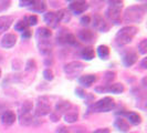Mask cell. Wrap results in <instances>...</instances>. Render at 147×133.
<instances>
[{"label":"cell","mask_w":147,"mask_h":133,"mask_svg":"<svg viewBox=\"0 0 147 133\" xmlns=\"http://www.w3.org/2000/svg\"><path fill=\"white\" fill-rule=\"evenodd\" d=\"M58 16L60 22H69L71 19V12L67 9H61L60 11H58Z\"/></svg>","instance_id":"27"},{"label":"cell","mask_w":147,"mask_h":133,"mask_svg":"<svg viewBox=\"0 0 147 133\" xmlns=\"http://www.w3.org/2000/svg\"><path fill=\"white\" fill-rule=\"evenodd\" d=\"M78 118H79V111L78 109H73L72 107L70 110L64 113V120L67 123H73L78 120Z\"/></svg>","instance_id":"19"},{"label":"cell","mask_w":147,"mask_h":133,"mask_svg":"<svg viewBox=\"0 0 147 133\" xmlns=\"http://www.w3.org/2000/svg\"><path fill=\"white\" fill-rule=\"evenodd\" d=\"M51 113V107L48 102L47 98H41L38 100L37 107H36V117H44Z\"/></svg>","instance_id":"6"},{"label":"cell","mask_w":147,"mask_h":133,"mask_svg":"<svg viewBox=\"0 0 147 133\" xmlns=\"http://www.w3.org/2000/svg\"><path fill=\"white\" fill-rule=\"evenodd\" d=\"M83 69H84V64H83L82 62H80V61H72V62H69V63H66L65 66H64V68H63L65 74H67V75L71 77V78L79 75V74L83 71Z\"/></svg>","instance_id":"5"},{"label":"cell","mask_w":147,"mask_h":133,"mask_svg":"<svg viewBox=\"0 0 147 133\" xmlns=\"http://www.w3.org/2000/svg\"><path fill=\"white\" fill-rule=\"evenodd\" d=\"M81 57L84 60L90 61V60H92L95 57V51H94V49H93L92 47H85V48L82 49Z\"/></svg>","instance_id":"22"},{"label":"cell","mask_w":147,"mask_h":133,"mask_svg":"<svg viewBox=\"0 0 147 133\" xmlns=\"http://www.w3.org/2000/svg\"><path fill=\"white\" fill-rule=\"evenodd\" d=\"M97 54H98V57L102 60L109 59V57H110V49H109V47L105 45V44L98 45V48H97Z\"/></svg>","instance_id":"25"},{"label":"cell","mask_w":147,"mask_h":133,"mask_svg":"<svg viewBox=\"0 0 147 133\" xmlns=\"http://www.w3.org/2000/svg\"><path fill=\"white\" fill-rule=\"evenodd\" d=\"M137 61V54L133 51H127L123 54L122 57V62L125 66H133L135 62Z\"/></svg>","instance_id":"13"},{"label":"cell","mask_w":147,"mask_h":133,"mask_svg":"<svg viewBox=\"0 0 147 133\" xmlns=\"http://www.w3.org/2000/svg\"><path fill=\"white\" fill-rule=\"evenodd\" d=\"M20 124L22 126H33L38 123V119L36 114H32V111L30 112H22L19 114Z\"/></svg>","instance_id":"10"},{"label":"cell","mask_w":147,"mask_h":133,"mask_svg":"<svg viewBox=\"0 0 147 133\" xmlns=\"http://www.w3.org/2000/svg\"><path fill=\"white\" fill-rule=\"evenodd\" d=\"M43 19L45 23L48 26H50L51 28H57L60 23V19L59 16H58V12H53V11H49L47 14H44Z\"/></svg>","instance_id":"11"},{"label":"cell","mask_w":147,"mask_h":133,"mask_svg":"<svg viewBox=\"0 0 147 133\" xmlns=\"http://www.w3.org/2000/svg\"><path fill=\"white\" fill-rule=\"evenodd\" d=\"M51 36H52L51 30L48 29V28H44V27L39 28L37 31V37L39 41H41V40H50Z\"/></svg>","instance_id":"21"},{"label":"cell","mask_w":147,"mask_h":133,"mask_svg":"<svg viewBox=\"0 0 147 133\" xmlns=\"http://www.w3.org/2000/svg\"><path fill=\"white\" fill-rule=\"evenodd\" d=\"M126 117L128 119L129 123H132L134 126H138L142 123V117L136 112H128V113H126Z\"/></svg>","instance_id":"23"},{"label":"cell","mask_w":147,"mask_h":133,"mask_svg":"<svg viewBox=\"0 0 147 133\" xmlns=\"http://www.w3.org/2000/svg\"><path fill=\"white\" fill-rule=\"evenodd\" d=\"M75 93H76V96H79L80 98H86V93L84 92V90H82L80 88H78L75 90Z\"/></svg>","instance_id":"35"},{"label":"cell","mask_w":147,"mask_h":133,"mask_svg":"<svg viewBox=\"0 0 147 133\" xmlns=\"http://www.w3.org/2000/svg\"><path fill=\"white\" fill-rule=\"evenodd\" d=\"M30 37H31V31H30L29 29L23 31V33H22V38H23V39H29Z\"/></svg>","instance_id":"37"},{"label":"cell","mask_w":147,"mask_h":133,"mask_svg":"<svg viewBox=\"0 0 147 133\" xmlns=\"http://www.w3.org/2000/svg\"><path fill=\"white\" fill-rule=\"evenodd\" d=\"M92 133H110V129H107V128H103V129H97V130L93 131Z\"/></svg>","instance_id":"36"},{"label":"cell","mask_w":147,"mask_h":133,"mask_svg":"<svg viewBox=\"0 0 147 133\" xmlns=\"http://www.w3.org/2000/svg\"><path fill=\"white\" fill-rule=\"evenodd\" d=\"M78 37L84 42H92V41H94L95 36L91 30H80L78 32Z\"/></svg>","instance_id":"18"},{"label":"cell","mask_w":147,"mask_h":133,"mask_svg":"<svg viewBox=\"0 0 147 133\" xmlns=\"http://www.w3.org/2000/svg\"><path fill=\"white\" fill-rule=\"evenodd\" d=\"M114 126L121 132H127L129 130V123L123 118H117L114 122Z\"/></svg>","instance_id":"20"},{"label":"cell","mask_w":147,"mask_h":133,"mask_svg":"<svg viewBox=\"0 0 147 133\" xmlns=\"http://www.w3.org/2000/svg\"><path fill=\"white\" fill-rule=\"evenodd\" d=\"M0 78H1V69H0Z\"/></svg>","instance_id":"41"},{"label":"cell","mask_w":147,"mask_h":133,"mask_svg":"<svg viewBox=\"0 0 147 133\" xmlns=\"http://www.w3.org/2000/svg\"><path fill=\"white\" fill-rule=\"evenodd\" d=\"M137 33V28L134 26H127L118 31L115 37V41L118 45H125L132 42L133 38Z\"/></svg>","instance_id":"1"},{"label":"cell","mask_w":147,"mask_h":133,"mask_svg":"<svg viewBox=\"0 0 147 133\" xmlns=\"http://www.w3.org/2000/svg\"><path fill=\"white\" fill-rule=\"evenodd\" d=\"M16 119H17L16 113L11 110L5 111V112L2 113V115H1V121H2V123L6 124V126H11V124H13Z\"/></svg>","instance_id":"15"},{"label":"cell","mask_w":147,"mask_h":133,"mask_svg":"<svg viewBox=\"0 0 147 133\" xmlns=\"http://www.w3.org/2000/svg\"><path fill=\"white\" fill-rule=\"evenodd\" d=\"M95 81H96L95 74H85V75H82V77L79 78V83L81 84L82 87H84V88L91 87Z\"/></svg>","instance_id":"17"},{"label":"cell","mask_w":147,"mask_h":133,"mask_svg":"<svg viewBox=\"0 0 147 133\" xmlns=\"http://www.w3.org/2000/svg\"><path fill=\"white\" fill-rule=\"evenodd\" d=\"M97 92H111V93H115V94H119L124 91V86L122 83H112V84H105L102 87H97L95 89Z\"/></svg>","instance_id":"7"},{"label":"cell","mask_w":147,"mask_h":133,"mask_svg":"<svg viewBox=\"0 0 147 133\" xmlns=\"http://www.w3.org/2000/svg\"><path fill=\"white\" fill-rule=\"evenodd\" d=\"M69 11H72L74 15L79 16L83 14L84 11H86L88 9V3L85 1H71L70 5H69Z\"/></svg>","instance_id":"8"},{"label":"cell","mask_w":147,"mask_h":133,"mask_svg":"<svg viewBox=\"0 0 147 133\" xmlns=\"http://www.w3.org/2000/svg\"><path fill=\"white\" fill-rule=\"evenodd\" d=\"M27 22L29 26H36L38 23V17L36 15H32L27 17Z\"/></svg>","instance_id":"30"},{"label":"cell","mask_w":147,"mask_h":133,"mask_svg":"<svg viewBox=\"0 0 147 133\" xmlns=\"http://www.w3.org/2000/svg\"><path fill=\"white\" fill-rule=\"evenodd\" d=\"M92 22H93V27L94 29H96L97 31H102V32H106L110 29L109 23L106 22V20L104 19L102 16L100 15H94L92 18Z\"/></svg>","instance_id":"9"},{"label":"cell","mask_w":147,"mask_h":133,"mask_svg":"<svg viewBox=\"0 0 147 133\" xmlns=\"http://www.w3.org/2000/svg\"><path fill=\"white\" fill-rule=\"evenodd\" d=\"M36 68V62H34V60H29L28 62H27V68H26V70L27 71H30V70H32V69H34Z\"/></svg>","instance_id":"32"},{"label":"cell","mask_w":147,"mask_h":133,"mask_svg":"<svg viewBox=\"0 0 147 133\" xmlns=\"http://www.w3.org/2000/svg\"><path fill=\"white\" fill-rule=\"evenodd\" d=\"M12 22H13L12 16H1L0 17V33L7 31L12 24Z\"/></svg>","instance_id":"16"},{"label":"cell","mask_w":147,"mask_h":133,"mask_svg":"<svg viewBox=\"0 0 147 133\" xmlns=\"http://www.w3.org/2000/svg\"><path fill=\"white\" fill-rule=\"evenodd\" d=\"M110 7L105 11L106 18L114 24H119L121 19V9L123 8V1H109Z\"/></svg>","instance_id":"2"},{"label":"cell","mask_w":147,"mask_h":133,"mask_svg":"<svg viewBox=\"0 0 147 133\" xmlns=\"http://www.w3.org/2000/svg\"><path fill=\"white\" fill-rule=\"evenodd\" d=\"M138 51L142 54H146L147 53V40L146 39H143L138 43Z\"/></svg>","instance_id":"29"},{"label":"cell","mask_w":147,"mask_h":133,"mask_svg":"<svg viewBox=\"0 0 147 133\" xmlns=\"http://www.w3.org/2000/svg\"><path fill=\"white\" fill-rule=\"evenodd\" d=\"M9 6H10V1H0V11L9 8Z\"/></svg>","instance_id":"34"},{"label":"cell","mask_w":147,"mask_h":133,"mask_svg":"<svg viewBox=\"0 0 147 133\" xmlns=\"http://www.w3.org/2000/svg\"><path fill=\"white\" fill-rule=\"evenodd\" d=\"M63 40L65 43L67 44H71V45H78V40H76V38L74 35L72 33H65L64 36H60L58 37V40Z\"/></svg>","instance_id":"24"},{"label":"cell","mask_w":147,"mask_h":133,"mask_svg":"<svg viewBox=\"0 0 147 133\" xmlns=\"http://www.w3.org/2000/svg\"><path fill=\"white\" fill-rule=\"evenodd\" d=\"M28 27H29V24H28V22H27V17H26L24 19L19 20V21L15 24V29L17 30V31H26V30L28 29Z\"/></svg>","instance_id":"28"},{"label":"cell","mask_w":147,"mask_h":133,"mask_svg":"<svg viewBox=\"0 0 147 133\" xmlns=\"http://www.w3.org/2000/svg\"><path fill=\"white\" fill-rule=\"evenodd\" d=\"M80 22H81V24H83V26H88V23L91 22V18L88 16H83L81 18V20H80Z\"/></svg>","instance_id":"33"},{"label":"cell","mask_w":147,"mask_h":133,"mask_svg":"<svg viewBox=\"0 0 147 133\" xmlns=\"http://www.w3.org/2000/svg\"><path fill=\"white\" fill-rule=\"evenodd\" d=\"M47 9V3L44 1H33L32 6L30 7V10L34 12H43Z\"/></svg>","instance_id":"26"},{"label":"cell","mask_w":147,"mask_h":133,"mask_svg":"<svg viewBox=\"0 0 147 133\" xmlns=\"http://www.w3.org/2000/svg\"><path fill=\"white\" fill-rule=\"evenodd\" d=\"M43 77L45 80H48V81H51L53 80V72H52V70L50 69H45L43 71Z\"/></svg>","instance_id":"31"},{"label":"cell","mask_w":147,"mask_h":133,"mask_svg":"<svg viewBox=\"0 0 147 133\" xmlns=\"http://www.w3.org/2000/svg\"><path fill=\"white\" fill-rule=\"evenodd\" d=\"M17 42V36L13 33H6L2 39L0 40V45L5 49H10L12 48Z\"/></svg>","instance_id":"12"},{"label":"cell","mask_w":147,"mask_h":133,"mask_svg":"<svg viewBox=\"0 0 147 133\" xmlns=\"http://www.w3.org/2000/svg\"><path fill=\"white\" fill-rule=\"evenodd\" d=\"M33 3V1H20V6L21 7H27V6H29V5H32Z\"/></svg>","instance_id":"39"},{"label":"cell","mask_w":147,"mask_h":133,"mask_svg":"<svg viewBox=\"0 0 147 133\" xmlns=\"http://www.w3.org/2000/svg\"><path fill=\"white\" fill-rule=\"evenodd\" d=\"M146 61H147V59H146V58H144V59H143V61H142V63H140V64H142V66H143L144 69H146V68H147V66H146Z\"/></svg>","instance_id":"40"},{"label":"cell","mask_w":147,"mask_h":133,"mask_svg":"<svg viewBox=\"0 0 147 133\" xmlns=\"http://www.w3.org/2000/svg\"><path fill=\"white\" fill-rule=\"evenodd\" d=\"M145 15V9L140 6L128 7L124 12V21L127 23L131 22H140Z\"/></svg>","instance_id":"3"},{"label":"cell","mask_w":147,"mask_h":133,"mask_svg":"<svg viewBox=\"0 0 147 133\" xmlns=\"http://www.w3.org/2000/svg\"><path fill=\"white\" fill-rule=\"evenodd\" d=\"M71 103L69 102V101H59L57 105H55V111L53 112L55 115H58L60 118V115H62V114H64L66 111H69L71 109Z\"/></svg>","instance_id":"14"},{"label":"cell","mask_w":147,"mask_h":133,"mask_svg":"<svg viewBox=\"0 0 147 133\" xmlns=\"http://www.w3.org/2000/svg\"><path fill=\"white\" fill-rule=\"evenodd\" d=\"M55 133H69V130L66 129L65 126H60V128H58Z\"/></svg>","instance_id":"38"},{"label":"cell","mask_w":147,"mask_h":133,"mask_svg":"<svg viewBox=\"0 0 147 133\" xmlns=\"http://www.w3.org/2000/svg\"><path fill=\"white\" fill-rule=\"evenodd\" d=\"M115 108V102L110 96H105L92 105L93 112H110Z\"/></svg>","instance_id":"4"}]
</instances>
